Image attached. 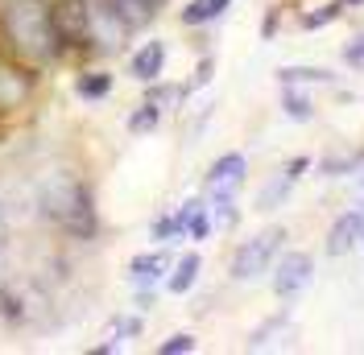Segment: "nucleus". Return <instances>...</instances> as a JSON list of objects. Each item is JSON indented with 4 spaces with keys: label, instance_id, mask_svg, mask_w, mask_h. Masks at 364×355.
I'll use <instances>...</instances> for the list:
<instances>
[{
    "label": "nucleus",
    "instance_id": "19",
    "mask_svg": "<svg viewBox=\"0 0 364 355\" xmlns=\"http://www.w3.org/2000/svg\"><path fill=\"white\" fill-rule=\"evenodd\" d=\"M282 111H286L290 120H311V116H315V104L298 91V83H282Z\"/></svg>",
    "mask_w": 364,
    "mask_h": 355
},
{
    "label": "nucleus",
    "instance_id": "7",
    "mask_svg": "<svg viewBox=\"0 0 364 355\" xmlns=\"http://www.w3.org/2000/svg\"><path fill=\"white\" fill-rule=\"evenodd\" d=\"M245 174H249V157L245 153H224L211 161V170L203 178V199L211 207H224V202H236V190L245 186Z\"/></svg>",
    "mask_w": 364,
    "mask_h": 355
},
{
    "label": "nucleus",
    "instance_id": "3",
    "mask_svg": "<svg viewBox=\"0 0 364 355\" xmlns=\"http://www.w3.org/2000/svg\"><path fill=\"white\" fill-rule=\"evenodd\" d=\"M286 244V227H269V231H257L252 240L232 252V261H228V277L232 281H240V285H249L257 277H265L277 261V252Z\"/></svg>",
    "mask_w": 364,
    "mask_h": 355
},
{
    "label": "nucleus",
    "instance_id": "20",
    "mask_svg": "<svg viewBox=\"0 0 364 355\" xmlns=\"http://www.w3.org/2000/svg\"><path fill=\"white\" fill-rule=\"evenodd\" d=\"M145 99H149V104H158V108L166 111V108H174V104H182V99H186V91L174 87V83L154 79V83H145Z\"/></svg>",
    "mask_w": 364,
    "mask_h": 355
},
{
    "label": "nucleus",
    "instance_id": "14",
    "mask_svg": "<svg viewBox=\"0 0 364 355\" xmlns=\"http://www.w3.org/2000/svg\"><path fill=\"white\" fill-rule=\"evenodd\" d=\"M108 4H112V13L120 17V25H124L129 33L149 29V25L158 21V13H161L158 0H108Z\"/></svg>",
    "mask_w": 364,
    "mask_h": 355
},
{
    "label": "nucleus",
    "instance_id": "8",
    "mask_svg": "<svg viewBox=\"0 0 364 355\" xmlns=\"http://www.w3.org/2000/svg\"><path fill=\"white\" fill-rule=\"evenodd\" d=\"M311 277H315V256L311 252H286L273 265V293L282 302H294L298 293L311 285Z\"/></svg>",
    "mask_w": 364,
    "mask_h": 355
},
{
    "label": "nucleus",
    "instance_id": "13",
    "mask_svg": "<svg viewBox=\"0 0 364 355\" xmlns=\"http://www.w3.org/2000/svg\"><path fill=\"white\" fill-rule=\"evenodd\" d=\"M161 70H166V42H161V38L145 42L141 50H133L129 75H133L136 83H154V79H161Z\"/></svg>",
    "mask_w": 364,
    "mask_h": 355
},
{
    "label": "nucleus",
    "instance_id": "2",
    "mask_svg": "<svg viewBox=\"0 0 364 355\" xmlns=\"http://www.w3.org/2000/svg\"><path fill=\"white\" fill-rule=\"evenodd\" d=\"M38 219L54 227L58 236H67L75 244H91L100 236V207H95V190L79 170L70 165H54L50 174L38 178Z\"/></svg>",
    "mask_w": 364,
    "mask_h": 355
},
{
    "label": "nucleus",
    "instance_id": "26",
    "mask_svg": "<svg viewBox=\"0 0 364 355\" xmlns=\"http://www.w3.org/2000/svg\"><path fill=\"white\" fill-rule=\"evenodd\" d=\"M360 161H364V153H343V157H327V161H323V174H327V178L352 174V170H356Z\"/></svg>",
    "mask_w": 364,
    "mask_h": 355
},
{
    "label": "nucleus",
    "instance_id": "9",
    "mask_svg": "<svg viewBox=\"0 0 364 355\" xmlns=\"http://www.w3.org/2000/svg\"><path fill=\"white\" fill-rule=\"evenodd\" d=\"M306 170H311V157H306V153L290 157V161L277 170V178H273V182H265V190L257 195V211H277L282 202L290 199V190L298 186V178L306 174Z\"/></svg>",
    "mask_w": 364,
    "mask_h": 355
},
{
    "label": "nucleus",
    "instance_id": "22",
    "mask_svg": "<svg viewBox=\"0 0 364 355\" xmlns=\"http://www.w3.org/2000/svg\"><path fill=\"white\" fill-rule=\"evenodd\" d=\"M340 13H343V0H327L315 13H302V29H323V25L340 21Z\"/></svg>",
    "mask_w": 364,
    "mask_h": 355
},
{
    "label": "nucleus",
    "instance_id": "32",
    "mask_svg": "<svg viewBox=\"0 0 364 355\" xmlns=\"http://www.w3.org/2000/svg\"><path fill=\"white\" fill-rule=\"evenodd\" d=\"M360 215H364V207H360Z\"/></svg>",
    "mask_w": 364,
    "mask_h": 355
},
{
    "label": "nucleus",
    "instance_id": "30",
    "mask_svg": "<svg viewBox=\"0 0 364 355\" xmlns=\"http://www.w3.org/2000/svg\"><path fill=\"white\" fill-rule=\"evenodd\" d=\"M9 244V207H4V199H0V248Z\"/></svg>",
    "mask_w": 364,
    "mask_h": 355
},
{
    "label": "nucleus",
    "instance_id": "4",
    "mask_svg": "<svg viewBox=\"0 0 364 355\" xmlns=\"http://www.w3.org/2000/svg\"><path fill=\"white\" fill-rule=\"evenodd\" d=\"M38 83H42L38 70H25L21 62H13V58L0 54V124H4V120H17V116L33 104Z\"/></svg>",
    "mask_w": 364,
    "mask_h": 355
},
{
    "label": "nucleus",
    "instance_id": "16",
    "mask_svg": "<svg viewBox=\"0 0 364 355\" xmlns=\"http://www.w3.org/2000/svg\"><path fill=\"white\" fill-rule=\"evenodd\" d=\"M199 268H203V256H199V252L178 256V265H170V277H166V293H174V297L191 293L195 281H199Z\"/></svg>",
    "mask_w": 364,
    "mask_h": 355
},
{
    "label": "nucleus",
    "instance_id": "17",
    "mask_svg": "<svg viewBox=\"0 0 364 355\" xmlns=\"http://www.w3.org/2000/svg\"><path fill=\"white\" fill-rule=\"evenodd\" d=\"M228 9H232V0H191V4L178 13V21L186 25V29H199V25L220 21Z\"/></svg>",
    "mask_w": 364,
    "mask_h": 355
},
{
    "label": "nucleus",
    "instance_id": "25",
    "mask_svg": "<svg viewBox=\"0 0 364 355\" xmlns=\"http://www.w3.org/2000/svg\"><path fill=\"white\" fill-rule=\"evenodd\" d=\"M141 331H145V318L141 314H120V318H112V339H120V343L136 339Z\"/></svg>",
    "mask_w": 364,
    "mask_h": 355
},
{
    "label": "nucleus",
    "instance_id": "12",
    "mask_svg": "<svg viewBox=\"0 0 364 355\" xmlns=\"http://www.w3.org/2000/svg\"><path fill=\"white\" fill-rule=\"evenodd\" d=\"M364 240V215L360 211H343L340 219L327 227V256H348Z\"/></svg>",
    "mask_w": 364,
    "mask_h": 355
},
{
    "label": "nucleus",
    "instance_id": "29",
    "mask_svg": "<svg viewBox=\"0 0 364 355\" xmlns=\"http://www.w3.org/2000/svg\"><path fill=\"white\" fill-rule=\"evenodd\" d=\"M277 21H282V13H277V9H273L269 17H265V21H261V38H265V42H269L273 33H277Z\"/></svg>",
    "mask_w": 364,
    "mask_h": 355
},
{
    "label": "nucleus",
    "instance_id": "27",
    "mask_svg": "<svg viewBox=\"0 0 364 355\" xmlns=\"http://www.w3.org/2000/svg\"><path fill=\"white\" fill-rule=\"evenodd\" d=\"M211 75H215V58H211V54H207V58H199V67H195V75H191V79H186V83H182V91H186V95H191V91L207 87V83H211Z\"/></svg>",
    "mask_w": 364,
    "mask_h": 355
},
{
    "label": "nucleus",
    "instance_id": "11",
    "mask_svg": "<svg viewBox=\"0 0 364 355\" xmlns=\"http://www.w3.org/2000/svg\"><path fill=\"white\" fill-rule=\"evenodd\" d=\"M199 202H203V195L186 199L174 215H170V211L158 215V219L149 223V240H154V244H178V240H186V223H191V211H195Z\"/></svg>",
    "mask_w": 364,
    "mask_h": 355
},
{
    "label": "nucleus",
    "instance_id": "21",
    "mask_svg": "<svg viewBox=\"0 0 364 355\" xmlns=\"http://www.w3.org/2000/svg\"><path fill=\"white\" fill-rule=\"evenodd\" d=\"M215 231V219H211V207H207V199L191 211V223H186V240H195V244H203L207 236Z\"/></svg>",
    "mask_w": 364,
    "mask_h": 355
},
{
    "label": "nucleus",
    "instance_id": "31",
    "mask_svg": "<svg viewBox=\"0 0 364 355\" xmlns=\"http://www.w3.org/2000/svg\"><path fill=\"white\" fill-rule=\"evenodd\" d=\"M343 4H364V0H343Z\"/></svg>",
    "mask_w": 364,
    "mask_h": 355
},
{
    "label": "nucleus",
    "instance_id": "1",
    "mask_svg": "<svg viewBox=\"0 0 364 355\" xmlns=\"http://www.w3.org/2000/svg\"><path fill=\"white\" fill-rule=\"evenodd\" d=\"M0 54L38 75L67 67L50 0H0Z\"/></svg>",
    "mask_w": 364,
    "mask_h": 355
},
{
    "label": "nucleus",
    "instance_id": "28",
    "mask_svg": "<svg viewBox=\"0 0 364 355\" xmlns=\"http://www.w3.org/2000/svg\"><path fill=\"white\" fill-rule=\"evenodd\" d=\"M343 62H348V67H360V70H364V33H360V38H352V42L343 45Z\"/></svg>",
    "mask_w": 364,
    "mask_h": 355
},
{
    "label": "nucleus",
    "instance_id": "6",
    "mask_svg": "<svg viewBox=\"0 0 364 355\" xmlns=\"http://www.w3.org/2000/svg\"><path fill=\"white\" fill-rule=\"evenodd\" d=\"M54 9V29L67 50V62H91L87 45V0H50Z\"/></svg>",
    "mask_w": 364,
    "mask_h": 355
},
{
    "label": "nucleus",
    "instance_id": "10",
    "mask_svg": "<svg viewBox=\"0 0 364 355\" xmlns=\"http://www.w3.org/2000/svg\"><path fill=\"white\" fill-rule=\"evenodd\" d=\"M170 273V252L166 244L154 248V252H136L129 261V285L133 289H158V281H166Z\"/></svg>",
    "mask_w": 364,
    "mask_h": 355
},
{
    "label": "nucleus",
    "instance_id": "5",
    "mask_svg": "<svg viewBox=\"0 0 364 355\" xmlns=\"http://www.w3.org/2000/svg\"><path fill=\"white\" fill-rule=\"evenodd\" d=\"M129 29L120 25V17L112 13L108 0H87V45H91V62L95 58H112L129 45Z\"/></svg>",
    "mask_w": 364,
    "mask_h": 355
},
{
    "label": "nucleus",
    "instance_id": "24",
    "mask_svg": "<svg viewBox=\"0 0 364 355\" xmlns=\"http://www.w3.org/2000/svg\"><path fill=\"white\" fill-rule=\"evenodd\" d=\"M199 347V339L191 331H178V334H170V339H161L158 343V355H191Z\"/></svg>",
    "mask_w": 364,
    "mask_h": 355
},
{
    "label": "nucleus",
    "instance_id": "18",
    "mask_svg": "<svg viewBox=\"0 0 364 355\" xmlns=\"http://www.w3.org/2000/svg\"><path fill=\"white\" fill-rule=\"evenodd\" d=\"M161 124V108L158 104H149V99H141V108H133L129 111V120H124V129L133 136H145V133H154Z\"/></svg>",
    "mask_w": 364,
    "mask_h": 355
},
{
    "label": "nucleus",
    "instance_id": "15",
    "mask_svg": "<svg viewBox=\"0 0 364 355\" xmlns=\"http://www.w3.org/2000/svg\"><path fill=\"white\" fill-rule=\"evenodd\" d=\"M112 87H116V79L104 67H95V70L87 67V70H79V75H75V95H79L83 104H100V99H108Z\"/></svg>",
    "mask_w": 364,
    "mask_h": 355
},
{
    "label": "nucleus",
    "instance_id": "23",
    "mask_svg": "<svg viewBox=\"0 0 364 355\" xmlns=\"http://www.w3.org/2000/svg\"><path fill=\"white\" fill-rule=\"evenodd\" d=\"M277 79H282V83H327L331 75L323 67H282Z\"/></svg>",
    "mask_w": 364,
    "mask_h": 355
}]
</instances>
